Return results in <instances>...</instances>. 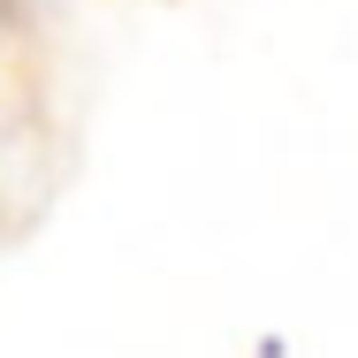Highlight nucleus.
Segmentation results:
<instances>
[]
</instances>
